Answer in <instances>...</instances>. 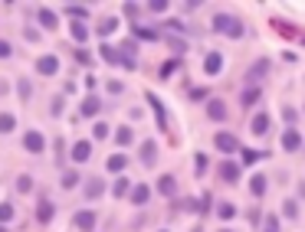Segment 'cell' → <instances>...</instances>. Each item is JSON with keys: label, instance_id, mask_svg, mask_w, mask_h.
<instances>
[{"label": "cell", "instance_id": "obj_29", "mask_svg": "<svg viewBox=\"0 0 305 232\" xmlns=\"http://www.w3.org/2000/svg\"><path fill=\"white\" fill-rule=\"evenodd\" d=\"M66 13L76 16V23H82V16L89 13V7H82V3H69V7H66Z\"/></svg>", "mask_w": 305, "mask_h": 232}, {"label": "cell", "instance_id": "obj_37", "mask_svg": "<svg viewBox=\"0 0 305 232\" xmlns=\"http://www.w3.org/2000/svg\"><path fill=\"white\" fill-rule=\"evenodd\" d=\"M76 183H79V173H76V170H66V173H63V186L69 190V186H76Z\"/></svg>", "mask_w": 305, "mask_h": 232}, {"label": "cell", "instance_id": "obj_52", "mask_svg": "<svg viewBox=\"0 0 305 232\" xmlns=\"http://www.w3.org/2000/svg\"><path fill=\"white\" fill-rule=\"evenodd\" d=\"M220 232H233V229H220Z\"/></svg>", "mask_w": 305, "mask_h": 232}, {"label": "cell", "instance_id": "obj_13", "mask_svg": "<svg viewBox=\"0 0 305 232\" xmlns=\"http://www.w3.org/2000/svg\"><path fill=\"white\" fill-rule=\"evenodd\" d=\"M266 186H269V180H266V173H253V180H250V193L256 196H266Z\"/></svg>", "mask_w": 305, "mask_h": 232}, {"label": "cell", "instance_id": "obj_30", "mask_svg": "<svg viewBox=\"0 0 305 232\" xmlns=\"http://www.w3.org/2000/svg\"><path fill=\"white\" fill-rule=\"evenodd\" d=\"M128 190H132V183H128L125 177H118L115 186H112V193H115V196H128Z\"/></svg>", "mask_w": 305, "mask_h": 232}, {"label": "cell", "instance_id": "obj_5", "mask_svg": "<svg viewBox=\"0 0 305 232\" xmlns=\"http://www.w3.org/2000/svg\"><path fill=\"white\" fill-rule=\"evenodd\" d=\"M23 147L30 151V154H43V151H46V141H43L39 131H26L23 134Z\"/></svg>", "mask_w": 305, "mask_h": 232}, {"label": "cell", "instance_id": "obj_21", "mask_svg": "<svg viewBox=\"0 0 305 232\" xmlns=\"http://www.w3.org/2000/svg\"><path fill=\"white\" fill-rule=\"evenodd\" d=\"M266 72H269V62H266V59H259L256 66H253V69L246 72V78H250V82H256V78H263Z\"/></svg>", "mask_w": 305, "mask_h": 232}, {"label": "cell", "instance_id": "obj_42", "mask_svg": "<svg viewBox=\"0 0 305 232\" xmlns=\"http://www.w3.org/2000/svg\"><path fill=\"white\" fill-rule=\"evenodd\" d=\"M13 56V46H10L7 39H0V59H10Z\"/></svg>", "mask_w": 305, "mask_h": 232}, {"label": "cell", "instance_id": "obj_49", "mask_svg": "<svg viewBox=\"0 0 305 232\" xmlns=\"http://www.w3.org/2000/svg\"><path fill=\"white\" fill-rule=\"evenodd\" d=\"M194 160H197V173H203V170H207V157H203V154H197Z\"/></svg>", "mask_w": 305, "mask_h": 232}, {"label": "cell", "instance_id": "obj_10", "mask_svg": "<svg viewBox=\"0 0 305 232\" xmlns=\"http://www.w3.org/2000/svg\"><path fill=\"white\" fill-rule=\"evenodd\" d=\"M148 105L154 108V115H157V128H161V131H167V111H164V105L157 101V95H148Z\"/></svg>", "mask_w": 305, "mask_h": 232}, {"label": "cell", "instance_id": "obj_25", "mask_svg": "<svg viewBox=\"0 0 305 232\" xmlns=\"http://www.w3.org/2000/svg\"><path fill=\"white\" fill-rule=\"evenodd\" d=\"M69 33H72V39H76V43H86V39H89V26H86V23H72Z\"/></svg>", "mask_w": 305, "mask_h": 232}, {"label": "cell", "instance_id": "obj_8", "mask_svg": "<svg viewBox=\"0 0 305 232\" xmlns=\"http://www.w3.org/2000/svg\"><path fill=\"white\" fill-rule=\"evenodd\" d=\"M36 72H39V76H56V72H59V59H56V56H43V59H36Z\"/></svg>", "mask_w": 305, "mask_h": 232}, {"label": "cell", "instance_id": "obj_9", "mask_svg": "<svg viewBox=\"0 0 305 232\" xmlns=\"http://www.w3.org/2000/svg\"><path fill=\"white\" fill-rule=\"evenodd\" d=\"M89 157H92V144H89V141H76V144H72V160L86 163Z\"/></svg>", "mask_w": 305, "mask_h": 232}, {"label": "cell", "instance_id": "obj_48", "mask_svg": "<svg viewBox=\"0 0 305 232\" xmlns=\"http://www.w3.org/2000/svg\"><path fill=\"white\" fill-rule=\"evenodd\" d=\"M190 98H194V101H203V98H207V88H190Z\"/></svg>", "mask_w": 305, "mask_h": 232}, {"label": "cell", "instance_id": "obj_3", "mask_svg": "<svg viewBox=\"0 0 305 232\" xmlns=\"http://www.w3.org/2000/svg\"><path fill=\"white\" fill-rule=\"evenodd\" d=\"M282 151H289V154H296V151H302V134L296 131V128H286L282 131Z\"/></svg>", "mask_w": 305, "mask_h": 232}, {"label": "cell", "instance_id": "obj_23", "mask_svg": "<svg viewBox=\"0 0 305 232\" xmlns=\"http://www.w3.org/2000/svg\"><path fill=\"white\" fill-rule=\"evenodd\" d=\"M76 226L89 232V229L95 226V213H86V209H82V213H76Z\"/></svg>", "mask_w": 305, "mask_h": 232}, {"label": "cell", "instance_id": "obj_33", "mask_svg": "<svg viewBox=\"0 0 305 232\" xmlns=\"http://www.w3.org/2000/svg\"><path fill=\"white\" fill-rule=\"evenodd\" d=\"M282 213H286V219H296L299 216V203L296 200H286V203H282Z\"/></svg>", "mask_w": 305, "mask_h": 232}, {"label": "cell", "instance_id": "obj_1", "mask_svg": "<svg viewBox=\"0 0 305 232\" xmlns=\"http://www.w3.org/2000/svg\"><path fill=\"white\" fill-rule=\"evenodd\" d=\"M213 30L223 33V36H230V39L243 36V23L236 20V16H230V13H213Z\"/></svg>", "mask_w": 305, "mask_h": 232}, {"label": "cell", "instance_id": "obj_16", "mask_svg": "<svg viewBox=\"0 0 305 232\" xmlns=\"http://www.w3.org/2000/svg\"><path fill=\"white\" fill-rule=\"evenodd\" d=\"M53 213H56L53 203H49L46 196H39V203H36V219H39V223H49V219H53Z\"/></svg>", "mask_w": 305, "mask_h": 232}, {"label": "cell", "instance_id": "obj_12", "mask_svg": "<svg viewBox=\"0 0 305 232\" xmlns=\"http://www.w3.org/2000/svg\"><path fill=\"white\" fill-rule=\"evenodd\" d=\"M157 193H161V196H174V193H177V180H174L171 173L157 177Z\"/></svg>", "mask_w": 305, "mask_h": 232}, {"label": "cell", "instance_id": "obj_46", "mask_svg": "<svg viewBox=\"0 0 305 232\" xmlns=\"http://www.w3.org/2000/svg\"><path fill=\"white\" fill-rule=\"evenodd\" d=\"M263 154H256V151H243V163H256Z\"/></svg>", "mask_w": 305, "mask_h": 232}, {"label": "cell", "instance_id": "obj_47", "mask_svg": "<svg viewBox=\"0 0 305 232\" xmlns=\"http://www.w3.org/2000/svg\"><path fill=\"white\" fill-rule=\"evenodd\" d=\"M109 92H112V95H122V92H125V85H122V82H115V78H112V82H109Z\"/></svg>", "mask_w": 305, "mask_h": 232}, {"label": "cell", "instance_id": "obj_15", "mask_svg": "<svg viewBox=\"0 0 305 232\" xmlns=\"http://www.w3.org/2000/svg\"><path fill=\"white\" fill-rule=\"evenodd\" d=\"M154 160H157L154 141H145V144H141V163H145V167H154Z\"/></svg>", "mask_w": 305, "mask_h": 232}, {"label": "cell", "instance_id": "obj_17", "mask_svg": "<svg viewBox=\"0 0 305 232\" xmlns=\"http://www.w3.org/2000/svg\"><path fill=\"white\" fill-rule=\"evenodd\" d=\"M259 95H263V88H259V85H250L246 92L240 95V105H243V108H253V105L259 101Z\"/></svg>", "mask_w": 305, "mask_h": 232}, {"label": "cell", "instance_id": "obj_18", "mask_svg": "<svg viewBox=\"0 0 305 232\" xmlns=\"http://www.w3.org/2000/svg\"><path fill=\"white\" fill-rule=\"evenodd\" d=\"M102 193H105V183H102L99 177H89L86 180V196H89V200H99Z\"/></svg>", "mask_w": 305, "mask_h": 232}, {"label": "cell", "instance_id": "obj_6", "mask_svg": "<svg viewBox=\"0 0 305 232\" xmlns=\"http://www.w3.org/2000/svg\"><path fill=\"white\" fill-rule=\"evenodd\" d=\"M207 118H210V121H227V101L210 98L207 101Z\"/></svg>", "mask_w": 305, "mask_h": 232}, {"label": "cell", "instance_id": "obj_45", "mask_svg": "<svg viewBox=\"0 0 305 232\" xmlns=\"http://www.w3.org/2000/svg\"><path fill=\"white\" fill-rule=\"evenodd\" d=\"M16 88H20V98H30V82H26V78H20V85H16Z\"/></svg>", "mask_w": 305, "mask_h": 232}, {"label": "cell", "instance_id": "obj_7", "mask_svg": "<svg viewBox=\"0 0 305 232\" xmlns=\"http://www.w3.org/2000/svg\"><path fill=\"white\" fill-rule=\"evenodd\" d=\"M220 180H223V183H236V180H240V163L223 160L220 163Z\"/></svg>", "mask_w": 305, "mask_h": 232}, {"label": "cell", "instance_id": "obj_34", "mask_svg": "<svg viewBox=\"0 0 305 232\" xmlns=\"http://www.w3.org/2000/svg\"><path fill=\"white\" fill-rule=\"evenodd\" d=\"M10 219H13V206H10V203H0V226H7Z\"/></svg>", "mask_w": 305, "mask_h": 232}, {"label": "cell", "instance_id": "obj_35", "mask_svg": "<svg viewBox=\"0 0 305 232\" xmlns=\"http://www.w3.org/2000/svg\"><path fill=\"white\" fill-rule=\"evenodd\" d=\"M263 232H279V216H263Z\"/></svg>", "mask_w": 305, "mask_h": 232}, {"label": "cell", "instance_id": "obj_22", "mask_svg": "<svg viewBox=\"0 0 305 232\" xmlns=\"http://www.w3.org/2000/svg\"><path fill=\"white\" fill-rule=\"evenodd\" d=\"M132 128H128V124H122V128H118V131H115V144L118 147H128V144H132Z\"/></svg>", "mask_w": 305, "mask_h": 232}, {"label": "cell", "instance_id": "obj_39", "mask_svg": "<svg viewBox=\"0 0 305 232\" xmlns=\"http://www.w3.org/2000/svg\"><path fill=\"white\" fill-rule=\"evenodd\" d=\"M296 118H299L296 108H282V121H289V128H296Z\"/></svg>", "mask_w": 305, "mask_h": 232}, {"label": "cell", "instance_id": "obj_24", "mask_svg": "<svg viewBox=\"0 0 305 232\" xmlns=\"http://www.w3.org/2000/svg\"><path fill=\"white\" fill-rule=\"evenodd\" d=\"M39 23L46 26V30H56V23H59V20H56V13H53V10L39 7Z\"/></svg>", "mask_w": 305, "mask_h": 232}, {"label": "cell", "instance_id": "obj_32", "mask_svg": "<svg viewBox=\"0 0 305 232\" xmlns=\"http://www.w3.org/2000/svg\"><path fill=\"white\" fill-rule=\"evenodd\" d=\"M63 108H66V101H63V95H56V98L49 101V115H53V118H59V115H63Z\"/></svg>", "mask_w": 305, "mask_h": 232}, {"label": "cell", "instance_id": "obj_43", "mask_svg": "<svg viewBox=\"0 0 305 232\" xmlns=\"http://www.w3.org/2000/svg\"><path fill=\"white\" fill-rule=\"evenodd\" d=\"M148 10H151V13H164L167 3H164V0H154V3H148Z\"/></svg>", "mask_w": 305, "mask_h": 232}, {"label": "cell", "instance_id": "obj_26", "mask_svg": "<svg viewBox=\"0 0 305 232\" xmlns=\"http://www.w3.org/2000/svg\"><path fill=\"white\" fill-rule=\"evenodd\" d=\"M16 128V118L7 115V111H0V134H10Z\"/></svg>", "mask_w": 305, "mask_h": 232}, {"label": "cell", "instance_id": "obj_27", "mask_svg": "<svg viewBox=\"0 0 305 232\" xmlns=\"http://www.w3.org/2000/svg\"><path fill=\"white\" fill-rule=\"evenodd\" d=\"M115 30H118V20H115V16H105V20L99 23V36H109V33H115Z\"/></svg>", "mask_w": 305, "mask_h": 232}, {"label": "cell", "instance_id": "obj_41", "mask_svg": "<svg viewBox=\"0 0 305 232\" xmlns=\"http://www.w3.org/2000/svg\"><path fill=\"white\" fill-rule=\"evenodd\" d=\"M174 69H177V59H167L164 66H161V76H164V78H167V76H174Z\"/></svg>", "mask_w": 305, "mask_h": 232}, {"label": "cell", "instance_id": "obj_4", "mask_svg": "<svg viewBox=\"0 0 305 232\" xmlns=\"http://www.w3.org/2000/svg\"><path fill=\"white\" fill-rule=\"evenodd\" d=\"M213 144H217L223 154H233V151H240V141H236V134H230V131H220L217 138H213Z\"/></svg>", "mask_w": 305, "mask_h": 232}, {"label": "cell", "instance_id": "obj_38", "mask_svg": "<svg viewBox=\"0 0 305 232\" xmlns=\"http://www.w3.org/2000/svg\"><path fill=\"white\" fill-rule=\"evenodd\" d=\"M92 134H95V141H105V138H109V124H105V121H99Z\"/></svg>", "mask_w": 305, "mask_h": 232}, {"label": "cell", "instance_id": "obj_44", "mask_svg": "<svg viewBox=\"0 0 305 232\" xmlns=\"http://www.w3.org/2000/svg\"><path fill=\"white\" fill-rule=\"evenodd\" d=\"M167 43H171V49H174V53H184V49H187V43H184V39H167Z\"/></svg>", "mask_w": 305, "mask_h": 232}, {"label": "cell", "instance_id": "obj_2", "mask_svg": "<svg viewBox=\"0 0 305 232\" xmlns=\"http://www.w3.org/2000/svg\"><path fill=\"white\" fill-rule=\"evenodd\" d=\"M102 59L109 62V66H125V69H135V62L125 59V56L118 53L115 46H109V43H102Z\"/></svg>", "mask_w": 305, "mask_h": 232}, {"label": "cell", "instance_id": "obj_51", "mask_svg": "<svg viewBox=\"0 0 305 232\" xmlns=\"http://www.w3.org/2000/svg\"><path fill=\"white\" fill-rule=\"evenodd\" d=\"M3 92H7V88H3V85H0V95H3Z\"/></svg>", "mask_w": 305, "mask_h": 232}, {"label": "cell", "instance_id": "obj_11", "mask_svg": "<svg viewBox=\"0 0 305 232\" xmlns=\"http://www.w3.org/2000/svg\"><path fill=\"white\" fill-rule=\"evenodd\" d=\"M220 69H223V56H220V53H207V59H203V72H207V76H217Z\"/></svg>", "mask_w": 305, "mask_h": 232}, {"label": "cell", "instance_id": "obj_31", "mask_svg": "<svg viewBox=\"0 0 305 232\" xmlns=\"http://www.w3.org/2000/svg\"><path fill=\"white\" fill-rule=\"evenodd\" d=\"M217 216L220 219H233L236 216V206H233V203H220V206H217Z\"/></svg>", "mask_w": 305, "mask_h": 232}, {"label": "cell", "instance_id": "obj_20", "mask_svg": "<svg viewBox=\"0 0 305 232\" xmlns=\"http://www.w3.org/2000/svg\"><path fill=\"white\" fill-rule=\"evenodd\" d=\"M105 167H109V173H122V170L128 167V157H125V154H112Z\"/></svg>", "mask_w": 305, "mask_h": 232}, {"label": "cell", "instance_id": "obj_36", "mask_svg": "<svg viewBox=\"0 0 305 232\" xmlns=\"http://www.w3.org/2000/svg\"><path fill=\"white\" fill-rule=\"evenodd\" d=\"M135 36H138V39H148V43H151V39H157V33L148 30V26H135Z\"/></svg>", "mask_w": 305, "mask_h": 232}, {"label": "cell", "instance_id": "obj_19", "mask_svg": "<svg viewBox=\"0 0 305 232\" xmlns=\"http://www.w3.org/2000/svg\"><path fill=\"white\" fill-rule=\"evenodd\" d=\"M128 196H132L135 206H145V203H148V196H151V190L141 183V186H132V193H128Z\"/></svg>", "mask_w": 305, "mask_h": 232}, {"label": "cell", "instance_id": "obj_40", "mask_svg": "<svg viewBox=\"0 0 305 232\" xmlns=\"http://www.w3.org/2000/svg\"><path fill=\"white\" fill-rule=\"evenodd\" d=\"M16 190H20V193H30V190H33V180L30 177H20V180H16Z\"/></svg>", "mask_w": 305, "mask_h": 232}, {"label": "cell", "instance_id": "obj_50", "mask_svg": "<svg viewBox=\"0 0 305 232\" xmlns=\"http://www.w3.org/2000/svg\"><path fill=\"white\" fill-rule=\"evenodd\" d=\"M76 59L82 62V66H89V62H92V56H89V53H82V49H79V53H76Z\"/></svg>", "mask_w": 305, "mask_h": 232}, {"label": "cell", "instance_id": "obj_14", "mask_svg": "<svg viewBox=\"0 0 305 232\" xmlns=\"http://www.w3.org/2000/svg\"><path fill=\"white\" fill-rule=\"evenodd\" d=\"M250 131L256 134V138H263V134L269 131V115H266V111H259V115L250 121Z\"/></svg>", "mask_w": 305, "mask_h": 232}, {"label": "cell", "instance_id": "obj_28", "mask_svg": "<svg viewBox=\"0 0 305 232\" xmlns=\"http://www.w3.org/2000/svg\"><path fill=\"white\" fill-rule=\"evenodd\" d=\"M95 111H99V98H95V95H89V98L82 101V115H86V118H92Z\"/></svg>", "mask_w": 305, "mask_h": 232}]
</instances>
